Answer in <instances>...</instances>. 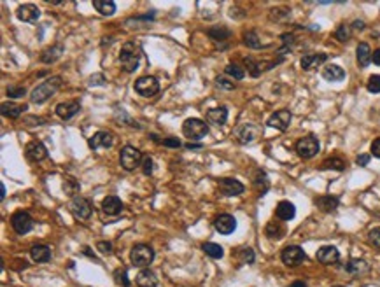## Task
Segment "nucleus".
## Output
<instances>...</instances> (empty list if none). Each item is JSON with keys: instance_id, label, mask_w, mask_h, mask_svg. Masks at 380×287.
I'll use <instances>...</instances> for the list:
<instances>
[{"instance_id": "obj_45", "label": "nucleus", "mask_w": 380, "mask_h": 287, "mask_svg": "<svg viewBox=\"0 0 380 287\" xmlns=\"http://www.w3.org/2000/svg\"><path fill=\"white\" fill-rule=\"evenodd\" d=\"M7 95L11 96V98H21V96L26 95V89L23 86H9Z\"/></svg>"}, {"instance_id": "obj_39", "label": "nucleus", "mask_w": 380, "mask_h": 287, "mask_svg": "<svg viewBox=\"0 0 380 287\" xmlns=\"http://www.w3.org/2000/svg\"><path fill=\"white\" fill-rule=\"evenodd\" d=\"M335 37L338 39V42L349 41V39H351V25H345V23L338 25V28L335 30Z\"/></svg>"}, {"instance_id": "obj_42", "label": "nucleus", "mask_w": 380, "mask_h": 287, "mask_svg": "<svg viewBox=\"0 0 380 287\" xmlns=\"http://www.w3.org/2000/svg\"><path fill=\"white\" fill-rule=\"evenodd\" d=\"M114 280H116V284H119V286L130 287V280H128V277H126L125 268H117V270L114 271Z\"/></svg>"}, {"instance_id": "obj_20", "label": "nucleus", "mask_w": 380, "mask_h": 287, "mask_svg": "<svg viewBox=\"0 0 380 287\" xmlns=\"http://www.w3.org/2000/svg\"><path fill=\"white\" fill-rule=\"evenodd\" d=\"M328 60V54L324 53H310V54H305L303 58H301V68L303 70H313V68L321 67L322 63Z\"/></svg>"}, {"instance_id": "obj_18", "label": "nucleus", "mask_w": 380, "mask_h": 287, "mask_svg": "<svg viewBox=\"0 0 380 287\" xmlns=\"http://www.w3.org/2000/svg\"><path fill=\"white\" fill-rule=\"evenodd\" d=\"M18 20L25 21V23H35L41 16V9L34 4H23L18 7Z\"/></svg>"}, {"instance_id": "obj_29", "label": "nucleus", "mask_w": 380, "mask_h": 287, "mask_svg": "<svg viewBox=\"0 0 380 287\" xmlns=\"http://www.w3.org/2000/svg\"><path fill=\"white\" fill-rule=\"evenodd\" d=\"M30 256L35 263H47L51 259V249L47 245H42V243H37L30 249Z\"/></svg>"}, {"instance_id": "obj_32", "label": "nucleus", "mask_w": 380, "mask_h": 287, "mask_svg": "<svg viewBox=\"0 0 380 287\" xmlns=\"http://www.w3.org/2000/svg\"><path fill=\"white\" fill-rule=\"evenodd\" d=\"M93 7L104 16H112L116 13V2L114 0H93Z\"/></svg>"}, {"instance_id": "obj_6", "label": "nucleus", "mask_w": 380, "mask_h": 287, "mask_svg": "<svg viewBox=\"0 0 380 287\" xmlns=\"http://www.w3.org/2000/svg\"><path fill=\"white\" fill-rule=\"evenodd\" d=\"M319 149H321V144H319L317 137H313V135H307V137L300 138V140L296 142V146H294L296 154L303 159L313 158V156L319 153Z\"/></svg>"}, {"instance_id": "obj_15", "label": "nucleus", "mask_w": 380, "mask_h": 287, "mask_svg": "<svg viewBox=\"0 0 380 287\" xmlns=\"http://www.w3.org/2000/svg\"><path fill=\"white\" fill-rule=\"evenodd\" d=\"M25 156L30 159V161H42V159L47 156V149L41 140H32L26 144Z\"/></svg>"}, {"instance_id": "obj_24", "label": "nucleus", "mask_w": 380, "mask_h": 287, "mask_svg": "<svg viewBox=\"0 0 380 287\" xmlns=\"http://www.w3.org/2000/svg\"><path fill=\"white\" fill-rule=\"evenodd\" d=\"M102 210H104V214H107V216H117V214H121L123 203L117 196H107V198H104V201H102Z\"/></svg>"}, {"instance_id": "obj_38", "label": "nucleus", "mask_w": 380, "mask_h": 287, "mask_svg": "<svg viewBox=\"0 0 380 287\" xmlns=\"http://www.w3.org/2000/svg\"><path fill=\"white\" fill-rule=\"evenodd\" d=\"M226 75H230V77H233V79L240 81L246 77V70H244V67H240V65H237V63H230V65H226L224 68Z\"/></svg>"}, {"instance_id": "obj_2", "label": "nucleus", "mask_w": 380, "mask_h": 287, "mask_svg": "<svg viewBox=\"0 0 380 287\" xmlns=\"http://www.w3.org/2000/svg\"><path fill=\"white\" fill-rule=\"evenodd\" d=\"M138 62H140V49H138L137 44L134 42H126L125 46L121 47V53H119V63L125 72L132 74L138 68Z\"/></svg>"}, {"instance_id": "obj_5", "label": "nucleus", "mask_w": 380, "mask_h": 287, "mask_svg": "<svg viewBox=\"0 0 380 287\" xmlns=\"http://www.w3.org/2000/svg\"><path fill=\"white\" fill-rule=\"evenodd\" d=\"M142 153L134 146H125L119 153V163H121V167L128 172H134L135 168H138L142 165Z\"/></svg>"}, {"instance_id": "obj_11", "label": "nucleus", "mask_w": 380, "mask_h": 287, "mask_svg": "<svg viewBox=\"0 0 380 287\" xmlns=\"http://www.w3.org/2000/svg\"><path fill=\"white\" fill-rule=\"evenodd\" d=\"M291 119H292L291 110H288V109H280V110H277V112H273L270 117H268L267 125L275 130H280V132H286V130L289 128V125H291Z\"/></svg>"}, {"instance_id": "obj_46", "label": "nucleus", "mask_w": 380, "mask_h": 287, "mask_svg": "<svg viewBox=\"0 0 380 287\" xmlns=\"http://www.w3.org/2000/svg\"><path fill=\"white\" fill-rule=\"evenodd\" d=\"M63 189H65V193H67V195H75V193L79 191V184L75 182V180L68 179L67 182L63 184Z\"/></svg>"}, {"instance_id": "obj_48", "label": "nucleus", "mask_w": 380, "mask_h": 287, "mask_svg": "<svg viewBox=\"0 0 380 287\" xmlns=\"http://www.w3.org/2000/svg\"><path fill=\"white\" fill-rule=\"evenodd\" d=\"M142 172H144V175H151L153 174V158L151 156H144V159H142Z\"/></svg>"}, {"instance_id": "obj_16", "label": "nucleus", "mask_w": 380, "mask_h": 287, "mask_svg": "<svg viewBox=\"0 0 380 287\" xmlns=\"http://www.w3.org/2000/svg\"><path fill=\"white\" fill-rule=\"evenodd\" d=\"M315 258H317V261L321 263V265H326V266H330V265H336L340 259V252L336 247L333 245H324L321 247V249L317 250V254H315Z\"/></svg>"}, {"instance_id": "obj_27", "label": "nucleus", "mask_w": 380, "mask_h": 287, "mask_svg": "<svg viewBox=\"0 0 380 287\" xmlns=\"http://www.w3.org/2000/svg\"><path fill=\"white\" fill-rule=\"evenodd\" d=\"M265 235H267L270 240H280V238H284L286 228L280 221H270L267 224V228H265Z\"/></svg>"}, {"instance_id": "obj_3", "label": "nucleus", "mask_w": 380, "mask_h": 287, "mask_svg": "<svg viewBox=\"0 0 380 287\" xmlns=\"http://www.w3.org/2000/svg\"><path fill=\"white\" fill-rule=\"evenodd\" d=\"M182 133L189 138V140H201L203 137L209 135V126L207 123L197 117H189V119L184 121L182 125Z\"/></svg>"}, {"instance_id": "obj_1", "label": "nucleus", "mask_w": 380, "mask_h": 287, "mask_svg": "<svg viewBox=\"0 0 380 287\" xmlns=\"http://www.w3.org/2000/svg\"><path fill=\"white\" fill-rule=\"evenodd\" d=\"M60 86H62V79L60 77H49L47 81L39 84L37 88H34V91L30 95V100L34 102V104H44V102L49 100L51 96L58 91Z\"/></svg>"}, {"instance_id": "obj_13", "label": "nucleus", "mask_w": 380, "mask_h": 287, "mask_svg": "<svg viewBox=\"0 0 380 287\" xmlns=\"http://www.w3.org/2000/svg\"><path fill=\"white\" fill-rule=\"evenodd\" d=\"M217 186H219V191H221V195H224V196H238V195H242V193L246 191L244 184L240 182V180H237V179H231V177L221 179Z\"/></svg>"}, {"instance_id": "obj_22", "label": "nucleus", "mask_w": 380, "mask_h": 287, "mask_svg": "<svg viewBox=\"0 0 380 287\" xmlns=\"http://www.w3.org/2000/svg\"><path fill=\"white\" fill-rule=\"evenodd\" d=\"M275 216L279 217L280 221H291V219H294V216H296V207H294L291 201L282 200L277 203Z\"/></svg>"}, {"instance_id": "obj_47", "label": "nucleus", "mask_w": 380, "mask_h": 287, "mask_svg": "<svg viewBox=\"0 0 380 287\" xmlns=\"http://www.w3.org/2000/svg\"><path fill=\"white\" fill-rule=\"evenodd\" d=\"M161 146L172 147V149H177V147H180L182 144H180V140H179L177 137H168V138H163V140H161Z\"/></svg>"}, {"instance_id": "obj_23", "label": "nucleus", "mask_w": 380, "mask_h": 287, "mask_svg": "<svg viewBox=\"0 0 380 287\" xmlns=\"http://www.w3.org/2000/svg\"><path fill=\"white\" fill-rule=\"evenodd\" d=\"M138 287H156L158 286V277L153 270L149 268H144V270L138 271L137 279H135Z\"/></svg>"}, {"instance_id": "obj_7", "label": "nucleus", "mask_w": 380, "mask_h": 287, "mask_svg": "<svg viewBox=\"0 0 380 287\" xmlns=\"http://www.w3.org/2000/svg\"><path fill=\"white\" fill-rule=\"evenodd\" d=\"M135 91L140 96L151 98V96H155L159 91V83L153 75H142V77H138L135 81Z\"/></svg>"}, {"instance_id": "obj_53", "label": "nucleus", "mask_w": 380, "mask_h": 287, "mask_svg": "<svg viewBox=\"0 0 380 287\" xmlns=\"http://www.w3.org/2000/svg\"><path fill=\"white\" fill-rule=\"evenodd\" d=\"M356 163H358L359 167H366L368 163H370V154H359V156L356 158Z\"/></svg>"}, {"instance_id": "obj_58", "label": "nucleus", "mask_w": 380, "mask_h": 287, "mask_svg": "<svg viewBox=\"0 0 380 287\" xmlns=\"http://www.w3.org/2000/svg\"><path fill=\"white\" fill-rule=\"evenodd\" d=\"M289 287H307V284L303 280H296V282H292Z\"/></svg>"}, {"instance_id": "obj_10", "label": "nucleus", "mask_w": 380, "mask_h": 287, "mask_svg": "<svg viewBox=\"0 0 380 287\" xmlns=\"http://www.w3.org/2000/svg\"><path fill=\"white\" fill-rule=\"evenodd\" d=\"M259 132H261V130H259L256 125H252V123H244V125H240L238 128H235L233 135H235V138H237L238 144H251V142L256 140Z\"/></svg>"}, {"instance_id": "obj_8", "label": "nucleus", "mask_w": 380, "mask_h": 287, "mask_svg": "<svg viewBox=\"0 0 380 287\" xmlns=\"http://www.w3.org/2000/svg\"><path fill=\"white\" fill-rule=\"evenodd\" d=\"M280 259H282V263H284L286 266H300L301 263L307 259V254L305 250L301 249V247L298 245H289L286 247L284 250H282V254H280Z\"/></svg>"}, {"instance_id": "obj_36", "label": "nucleus", "mask_w": 380, "mask_h": 287, "mask_svg": "<svg viewBox=\"0 0 380 287\" xmlns=\"http://www.w3.org/2000/svg\"><path fill=\"white\" fill-rule=\"evenodd\" d=\"M322 170H336V172H343L345 170V161L340 158H328L322 161L321 165Z\"/></svg>"}, {"instance_id": "obj_30", "label": "nucleus", "mask_w": 380, "mask_h": 287, "mask_svg": "<svg viewBox=\"0 0 380 287\" xmlns=\"http://www.w3.org/2000/svg\"><path fill=\"white\" fill-rule=\"evenodd\" d=\"M25 110H26V105H16V104H11V102H9V104L5 102V104H2V107H0L2 116L9 117V119H16V117H20Z\"/></svg>"}, {"instance_id": "obj_4", "label": "nucleus", "mask_w": 380, "mask_h": 287, "mask_svg": "<svg viewBox=\"0 0 380 287\" xmlns=\"http://www.w3.org/2000/svg\"><path fill=\"white\" fill-rule=\"evenodd\" d=\"M153 259H155V250H153L151 245H146V243H137V245H134L132 252H130V261L138 268L149 266Z\"/></svg>"}, {"instance_id": "obj_57", "label": "nucleus", "mask_w": 380, "mask_h": 287, "mask_svg": "<svg viewBox=\"0 0 380 287\" xmlns=\"http://www.w3.org/2000/svg\"><path fill=\"white\" fill-rule=\"evenodd\" d=\"M352 28H356V30H363V28H364V23H363V21H354V25H352Z\"/></svg>"}, {"instance_id": "obj_59", "label": "nucleus", "mask_w": 380, "mask_h": 287, "mask_svg": "<svg viewBox=\"0 0 380 287\" xmlns=\"http://www.w3.org/2000/svg\"><path fill=\"white\" fill-rule=\"evenodd\" d=\"M0 198H2V200L5 198V186L4 184H0Z\"/></svg>"}, {"instance_id": "obj_17", "label": "nucleus", "mask_w": 380, "mask_h": 287, "mask_svg": "<svg viewBox=\"0 0 380 287\" xmlns=\"http://www.w3.org/2000/svg\"><path fill=\"white\" fill-rule=\"evenodd\" d=\"M112 144H114V137H112V133H109V132H96V133L88 140V146L91 147L93 151L109 149Z\"/></svg>"}, {"instance_id": "obj_51", "label": "nucleus", "mask_w": 380, "mask_h": 287, "mask_svg": "<svg viewBox=\"0 0 380 287\" xmlns=\"http://www.w3.org/2000/svg\"><path fill=\"white\" fill-rule=\"evenodd\" d=\"M89 86H104L105 84V77L102 74H95L89 77Z\"/></svg>"}, {"instance_id": "obj_55", "label": "nucleus", "mask_w": 380, "mask_h": 287, "mask_svg": "<svg viewBox=\"0 0 380 287\" xmlns=\"http://www.w3.org/2000/svg\"><path fill=\"white\" fill-rule=\"evenodd\" d=\"M372 62L375 63V65H379V67H380V47H379V49L373 51V54H372Z\"/></svg>"}, {"instance_id": "obj_49", "label": "nucleus", "mask_w": 380, "mask_h": 287, "mask_svg": "<svg viewBox=\"0 0 380 287\" xmlns=\"http://www.w3.org/2000/svg\"><path fill=\"white\" fill-rule=\"evenodd\" d=\"M368 238H370V242H372L373 245L380 249V228H373L370 231V235H368Z\"/></svg>"}, {"instance_id": "obj_28", "label": "nucleus", "mask_w": 380, "mask_h": 287, "mask_svg": "<svg viewBox=\"0 0 380 287\" xmlns=\"http://www.w3.org/2000/svg\"><path fill=\"white\" fill-rule=\"evenodd\" d=\"M372 49L368 46L366 42H359L358 44V49H356V56H358V63H359V67H368L370 63H372Z\"/></svg>"}, {"instance_id": "obj_40", "label": "nucleus", "mask_w": 380, "mask_h": 287, "mask_svg": "<svg viewBox=\"0 0 380 287\" xmlns=\"http://www.w3.org/2000/svg\"><path fill=\"white\" fill-rule=\"evenodd\" d=\"M238 259H240V263H247V265H251V263H254V250L251 249V247H244V249H240L237 252Z\"/></svg>"}, {"instance_id": "obj_21", "label": "nucleus", "mask_w": 380, "mask_h": 287, "mask_svg": "<svg viewBox=\"0 0 380 287\" xmlns=\"http://www.w3.org/2000/svg\"><path fill=\"white\" fill-rule=\"evenodd\" d=\"M315 207L322 212H335L340 205V200L336 196H331V195H324V196H317L315 200H313Z\"/></svg>"}, {"instance_id": "obj_35", "label": "nucleus", "mask_w": 380, "mask_h": 287, "mask_svg": "<svg viewBox=\"0 0 380 287\" xmlns=\"http://www.w3.org/2000/svg\"><path fill=\"white\" fill-rule=\"evenodd\" d=\"M201 250H203V252L212 259H221L223 254H224L223 247L219 245V243H214V242H207V243H203V245H201Z\"/></svg>"}, {"instance_id": "obj_12", "label": "nucleus", "mask_w": 380, "mask_h": 287, "mask_svg": "<svg viewBox=\"0 0 380 287\" xmlns=\"http://www.w3.org/2000/svg\"><path fill=\"white\" fill-rule=\"evenodd\" d=\"M70 212L74 214V217H77V219H89L93 208H91L89 200H86L83 196H74L70 201Z\"/></svg>"}, {"instance_id": "obj_60", "label": "nucleus", "mask_w": 380, "mask_h": 287, "mask_svg": "<svg viewBox=\"0 0 380 287\" xmlns=\"http://www.w3.org/2000/svg\"><path fill=\"white\" fill-rule=\"evenodd\" d=\"M333 287H343V286H333Z\"/></svg>"}, {"instance_id": "obj_9", "label": "nucleus", "mask_w": 380, "mask_h": 287, "mask_svg": "<svg viewBox=\"0 0 380 287\" xmlns=\"http://www.w3.org/2000/svg\"><path fill=\"white\" fill-rule=\"evenodd\" d=\"M11 226H13V229L18 235H26L34 228V219H32V216L28 212L20 210V212L13 214V217H11Z\"/></svg>"}, {"instance_id": "obj_25", "label": "nucleus", "mask_w": 380, "mask_h": 287, "mask_svg": "<svg viewBox=\"0 0 380 287\" xmlns=\"http://www.w3.org/2000/svg\"><path fill=\"white\" fill-rule=\"evenodd\" d=\"M322 77L328 83H338V81L345 79V70L340 65H326L322 70Z\"/></svg>"}, {"instance_id": "obj_37", "label": "nucleus", "mask_w": 380, "mask_h": 287, "mask_svg": "<svg viewBox=\"0 0 380 287\" xmlns=\"http://www.w3.org/2000/svg\"><path fill=\"white\" fill-rule=\"evenodd\" d=\"M244 44H246L247 47H251V49H259V47H263V42L259 41L256 32H246V34H244Z\"/></svg>"}, {"instance_id": "obj_26", "label": "nucleus", "mask_w": 380, "mask_h": 287, "mask_svg": "<svg viewBox=\"0 0 380 287\" xmlns=\"http://www.w3.org/2000/svg\"><path fill=\"white\" fill-rule=\"evenodd\" d=\"M207 121L212 125L223 126L228 121V109L226 107H214L207 110Z\"/></svg>"}, {"instance_id": "obj_54", "label": "nucleus", "mask_w": 380, "mask_h": 287, "mask_svg": "<svg viewBox=\"0 0 380 287\" xmlns=\"http://www.w3.org/2000/svg\"><path fill=\"white\" fill-rule=\"evenodd\" d=\"M372 154L375 158H380V138L372 142Z\"/></svg>"}, {"instance_id": "obj_52", "label": "nucleus", "mask_w": 380, "mask_h": 287, "mask_svg": "<svg viewBox=\"0 0 380 287\" xmlns=\"http://www.w3.org/2000/svg\"><path fill=\"white\" fill-rule=\"evenodd\" d=\"M216 84L219 88H224V89H235V83H231V81L224 79V77H217L216 79Z\"/></svg>"}, {"instance_id": "obj_14", "label": "nucleus", "mask_w": 380, "mask_h": 287, "mask_svg": "<svg viewBox=\"0 0 380 287\" xmlns=\"http://www.w3.org/2000/svg\"><path fill=\"white\" fill-rule=\"evenodd\" d=\"M214 228L221 235H231L237 229V219L230 214H221L214 221Z\"/></svg>"}, {"instance_id": "obj_41", "label": "nucleus", "mask_w": 380, "mask_h": 287, "mask_svg": "<svg viewBox=\"0 0 380 287\" xmlns=\"http://www.w3.org/2000/svg\"><path fill=\"white\" fill-rule=\"evenodd\" d=\"M246 65H247V70H249V74H251L252 77H259L261 72H263L261 63L254 62V58H246Z\"/></svg>"}, {"instance_id": "obj_56", "label": "nucleus", "mask_w": 380, "mask_h": 287, "mask_svg": "<svg viewBox=\"0 0 380 287\" xmlns=\"http://www.w3.org/2000/svg\"><path fill=\"white\" fill-rule=\"evenodd\" d=\"M186 149H201V144H193V142H188L186 144Z\"/></svg>"}, {"instance_id": "obj_19", "label": "nucleus", "mask_w": 380, "mask_h": 287, "mask_svg": "<svg viewBox=\"0 0 380 287\" xmlns=\"http://www.w3.org/2000/svg\"><path fill=\"white\" fill-rule=\"evenodd\" d=\"M79 110H81V104L75 100L62 102V104L56 105V114H58V117H62V119H65V121L72 119Z\"/></svg>"}, {"instance_id": "obj_33", "label": "nucleus", "mask_w": 380, "mask_h": 287, "mask_svg": "<svg viewBox=\"0 0 380 287\" xmlns=\"http://www.w3.org/2000/svg\"><path fill=\"white\" fill-rule=\"evenodd\" d=\"M62 53H63L62 44H56V46H53V47H47V49L41 54V62L42 63H53L62 56Z\"/></svg>"}, {"instance_id": "obj_43", "label": "nucleus", "mask_w": 380, "mask_h": 287, "mask_svg": "<svg viewBox=\"0 0 380 287\" xmlns=\"http://www.w3.org/2000/svg\"><path fill=\"white\" fill-rule=\"evenodd\" d=\"M366 88L370 93H380V75H370Z\"/></svg>"}, {"instance_id": "obj_31", "label": "nucleus", "mask_w": 380, "mask_h": 287, "mask_svg": "<svg viewBox=\"0 0 380 287\" xmlns=\"http://www.w3.org/2000/svg\"><path fill=\"white\" fill-rule=\"evenodd\" d=\"M343 270H345L347 273L354 275V277H359V275H363L368 271V265H366V261H363V259H351V261L345 265Z\"/></svg>"}, {"instance_id": "obj_44", "label": "nucleus", "mask_w": 380, "mask_h": 287, "mask_svg": "<svg viewBox=\"0 0 380 287\" xmlns=\"http://www.w3.org/2000/svg\"><path fill=\"white\" fill-rule=\"evenodd\" d=\"M254 184H256V186H263V195H265V191L268 189V177H267V174H265L263 170L256 172Z\"/></svg>"}, {"instance_id": "obj_50", "label": "nucleus", "mask_w": 380, "mask_h": 287, "mask_svg": "<svg viewBox=\"0 0 380 287\" xmlns=\"http://www.w3.org/2000/svg\"><path fill=\"white\" fill-rule=\"evenodd\" d=\"M96 249L100 250L102 254H107L109 256V254H112V243H111V242H98V243H96Z\"/></svg>"}, {"instance_id": "obj_34", "label": "nucleus", "mask_w": 380, "mask_h": 287, "mask_svg": "<svg viewBox=\"0 0 380 287\" xmlns=\"http://www.w3.org/2000/svg\"><path fill=\"white\" fill-rule=\"evenodd\" d=\"M209 37L212 39V41H219V42H224V41H228L230 39V35H231V32L226 26H223V25H217V26H212V28H209Z\"/></svg>"}]
</instances>
